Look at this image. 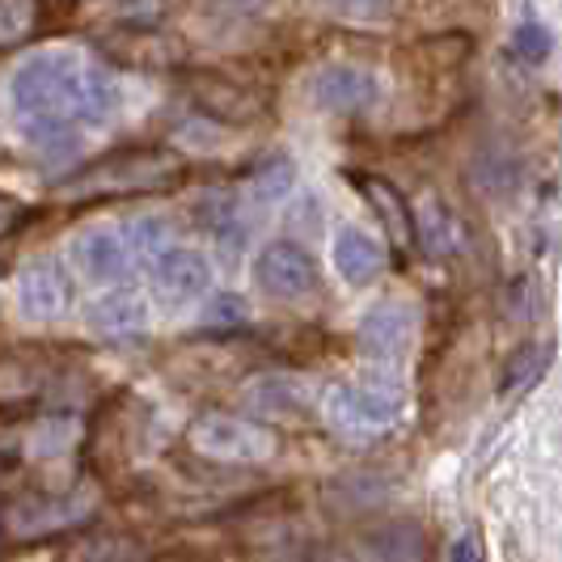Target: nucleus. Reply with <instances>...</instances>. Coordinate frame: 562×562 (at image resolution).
I'll use <instances>...</instances> for the list:
<instances>
[{
	"label": "nucleus",
	"mask_w": 562,
	"mask_h": 562,
	"mask_svg": "<svg viewBox=\"0 0 562 562\" xmlns=\"http://www.w3.org/2000/svg\"><path fill=\"white\" fill-rule=\"evenodd\" d=\"M34 22V9L30 4H0V43H13L22 38Z\"/></svg>",
	"instance_id": "23"
},
{
	"label": "nucleus",
	"mask_w": 562,
	"mask_h": 562,
	"mask_svg": "<svg viewBox=\"0 0 562 562\" xmlns=\"http://www.w3.org/2000/svg\"><path fill=\"white\" fill-rule=\"evenodd\" d=\"M212 267L199 250H166L153 267V292L166 310H187L207 296Z\"/></svg>",
	"instance_id": "9"
},
{
	"label": "nucleus",
	"mask_w": 562,
	"mask_h": 562,
	"mask_svg": "<svg viewBox=\"0 0 562 562\" xmlns=\"http://www.w3.org/2000/svg\"><path fill=\"white\" fill-rule=\"evenodd\" d=\"M9 98L18 114H26V123H64V127L106 123L123 102L111 72L72 47H52L30 56L13 72Z\"/></svg>",
	"instance_id": "1"
},
{
	"label": "nucleus",
	"mask_w": 562,
	"mask_h": 562,
	"mask_svg": "<svg viewBox=\"0 0 562 562\" xmlns=\"http://www.w3.org/2000/svg\"><path fill=\"white\" fill-rule=\"evenodd\" d=\"M169 221L166 216H157V212H144V216H132L127 225L119 228V237H123V246L127 254H140V258H161L169 250Z\"/></svg>",
	"instance_id": "16"
},
{
	"label": "nucleus",
	"mask_w": 562,
	"mask_h": 562,
	"mask_svg": "<svg viewBox=\"0 0 562 562\" xmlns=\"http://www.w3.org/2000/svg\"><path fill=\"white\" fill-rule=\"evenodd\" d=\"M72 262H77V271H81L85 280L93 283H114L123 280V271L132 267V254L123 246V237L114 233V228H81L77 237H72Z\"/></svg>",
	"instance_id": "12"
},
{
	"label": "nucleus",
	"mask_w": 562,
	"mask_h": 562,
	"mask_svg": "<svg viewBox=\"0 0 562 562\" xmlns=\"http://www.w3.org/2000/svg\"><path fill=\"white\" fill-rule=\"evenodd\" d=\"M13 216H18V207H13L9 199H0V233H4V228L13 225Z\"/></svg>",
	"instance_id": "26"
},
{
	"label": "nucleus",
	"mask_w": 562,
	"mask_h": 562,
	"mask_svg": "<svg viewBox=\"0 0 562 562\" xmlns=\"http://www.w3.org/2000/svg\"><path fill=\"white\" fill-rule=\"evenodd\" d=\"M178 178V161L157 148H127L106 161L89 166L85 173L68 178L59 187L64 199H93V195H136V191H157Z\"/></svg>",
	"instance_id": "2"
},
{
	"label": "nucleus",
	"mask_w": 562,
	"mask_h": 562,
	"mask_svg": "<svg viewBox=\"0 0 562 562\" xmlns=\"http://www.w3.org/2000/svg\"><path fill=\"white\" fill-rule=\"evenodd\" d=\"M550 368V342H525L507 356L504 372H499V397H516L525 390H533L537 381Z\"/></svg>",
	"instance_id": "15"
},
{
	"label": "nucleus",
	"mask_w": 562,
	"mask_h": 562,
	"mask_svg": "<svg viewBox=\"0 0 562 562\" xmlns=\"http://www.w3.org/2000/svg\"><path fill=\"white\" fill-rule=\"evenodd\" d=\"M89 512H93V486H72L59 495H22L9 507L4 525L13 537H47L81 525Z\"/></svg>",
	"instance_id": "5"
},
{
	"label": "nucleus",
	"mask_w": 562,
	"mask_h": 562,
	"mask_svg": "<svg viewBox=\"0 0 562 562\" xmlns=\"http://www.w3.org/2000/svg\"><path fill=\"white\" fill-rule=\"evenodd\" d=\"M449 562H486V550H482V537L474 529H465V533L452 541V554Z\"/></svg>",
	"instance_id": "24"
},
{
	"label": "nucleus",
	"mask_w": 562,
	"mask_h": 562,
	"mask_svg": "<svg viewBox=\"0 0 562 562\" xmlns=\"http://www.w3.org/2000/svg\"><path fill=\"white\" fill-rule=\"evenodd\" d=\"M406 406V394L394 376H364V381H342L326 397V411L342 431H381L397 423Z\"/></svg>",
	"instance_id": "3"
},
{
	"label": "nucleus",
	"mask_w": 562,
	"mask_h": 562,
	"mask_svg": "<svg viewBox=\"0 0 562 562\" xmlns=\"http://www.w3.org/2000/svg\"><path fill=\"white\" fill-rule=\"evenodd\" d=\"M292 187H296V169H292V161H283V157H271L250 178L254 203H280V199L292 195Z\"/></svg>",
	"instance_id": "17"
},
{
	"label": "nucleus",
	"mask_w": 562,
	"mask_h": 562,
	"mask_svg": "<svg viewBox=\"0 0 562 562\" xmlns=\"http://www.w3.org/2000/svg\"><path fill=\"white\" fill-rule=\"evenodd\" d=\"M419 335V310L411 301H381L360 317V351L368 360H402Z\"/></svg>",
	"instance_id": "6"
},
{
	"label": "nucleus",
	"mask_w": 562,
	"mask_h": 562,
	"mask_svg": "<svg viewBox=\"0 0 562 562\" xmlns=\"http://www.w3.org/2000/svg\"><path fill=\"white\" fill-rule=\"evenodd\" d=\"M85 326L106 342H132L148 326V301L136 288H111L85 310Z\"/></svg>",
	"instance_id": "11"
},
{
	"label": "nucleus",
	"mask_w": 562,
	"mask_h": 562,
	"mask_svg": "<svg viewBox=\"0 0 562 562\" xmlns=\"http://www.w3.org/2000/svg\"><path fill=\"white\" fill-rule=\"evenodd\" d=\"M516 52L529 59V64L546 59L550 56V34L537 26V22H525V26L516 30Z\"/></svg>",
	"instance_id": "22"
},
{
	"label": "nucleus",
	"mask_w": 562,
	"mask_h": 562,
	"mask_svg": "<svg viewBox=\"0 0 562 562\" xmlns=\"http://www.w3.org/2000/svg\"><path fill=\"white\" fill-rule=\"evenodd\" d=\"M191 445L212 461H233V465H258L267 457H276V436L254 419L212 411L203 419L191 423Z\"/></svg>",
	"instance_id": "4"
},
{
	"label": "nucleus",
	"mask_w": 562,
	"mask_h": 562,
	"mask_svg": "<svg viewBox=\"0 0 562 562\" xmlns=\"http://www.w3.org/2000/svg\"><path fill=\"white\" fill-rule=\"evenodd\" d=\"M335 267L351 288H368L385 276V250L360 228H342L335 237Z\"/></svg>",
	"instance_id": "14"
},
{
	"label": "nucleus",
	"mask_w": 562,
	"mask_h": 562,
	"mask_svg": "<svg viewBox=\"0 0 562 562\" xmlns=\"http://www.w3.org/2000/svg\"><path fill=\"white\" fill-rule=\"evenodd\" d=\"M207 322H225V326L246 322V305H241L237 296H216V301H212V310H207Z\"/></svg>",
	"instance_id": "25"
},
{
	"label": "nucleus",
	"mask_w": 562,
	"mask_h": 562,
	"mask_svg": "<svg viewBox=\"0 0 562 562\" xmlns=\"http://www.w3.org/2000/svg\"><path fill=\"white\" fill-rule=\"evenodd\" d=\"M72 305V276L56 258H30L18 276V313L26 322H56Z\"/></svg>",
	"instance_id": "7"
},
{
	"label": "nucleus",
	"mask_w": 562,
	"mask_h": 562,
	"mask_svg": "<svg viewBox=\"0 0 562 562\" xmlns=\"http://www.w3.org/2000/svg\"><path fill=\"white\" fill-rule=\"evenodd\" d=\"M144 550L132 541V537H89L72 550V562H140Z\"/></svg>",
	"instance_id": "18"
},
{
	"label": "nucleus",
	"mask_w": 562,
	"mask_h": 562,
	"mask_svg": "<svg viewBox=\"0 0 562 562\" xmlns=\"http://www.w3.org/2000/svg\"><path fill=\"white\" fill-rule=\"evenodd\" d=\"M310 381H301L292 372H267L246 385V406L258 415H271V419H301L310 411Z\"/></svg>",
	"instance_id": "13"
},
{
	"label": "nucleus",
	"mask_w": 562,
	"mask_h": 562,
	"mask_svg": "<svg viewBox=\"0 0 562 562\" xmlns=\"http://www.w3.org/2000/svg\"><path fill=\"white\" fill-rule=\"evenodd\" d=\"M330 13L347 18V22H360V26H376V22H394L397 18L394 4H335Z\"/></svg>",
	"instance_id": "21"
},
{
	"label": "nucleus",
	"mask_w": 562,
	"mask_h": 562,
	"mask_svg": "<svg viewBox=\"0 0 562 562\" xmlns=\"http://www.w3.org/2000/svg\"><path fill=\"white\" fill-rule=\"evenodd\" d=\"M254 280L276 301H301V296H310L313 288H317V262L301 246L276 241V246H267V250L258 254Z\"/></svg>",
	"instance_id": "8"
},
{
	"label": "nucleus",
	"mask_w": 562,
	"mask_h": 562,
	"mask_svg": "<svg viewBox=\"0 0 562 562\" xmlns=\"http://www.w3.org/2000/svg\"><path fill=\"white\" fill-rule=\"evenodd\" d=\"M305 89H310L313 106H322L330 114L368 111L376 102V93H381L376 77L368 68H356V64H326V68L313 72Z\"/></svg>",
	"instance_id": "10"
},
{
	"label": "nucleus",
	"mask_w": 562,
	"mask_h": 562,
	"mask_svg": "<svg viewBox=\"0 0 562 562\" xmlns=\"http://www.w3.org/2000/svg\"><path fill=\"white\" fill-rule=\"evenodd\" d=\"M72 431H77V423H72V419L43 423V427H38V440H34V452H43V457L64 452L68 445H72Z\"/></svg>",
	"instance_id": "20"
},
{
	"label": "nucleus",
	"mask_w": 562,
	"mask_h": 562,
	"mask_svg": "<svg viewBox=\"0 0 562 562\" xmlns=\"http://www.w3.org/2000/svg\"><path fill=\"white\" fill-rule=\"evenodd\" d=\"M364 191L372 195V207L381 212V221L394 228L397 237H411V233H415V221H411L406 203H402V195H397L390 182H381V178H364Z\"/></svg>",
	"instance_id": "19"
}]
</instances>
